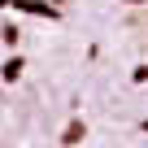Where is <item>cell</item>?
<instances>
[{
  "label": "cell",
  "instance_id": "cell-1",
  "mask_svg": "<svg viewBox=\"0 0 148 148\" xmlns=\"http://www.w3.org/2000/svg\"><path fill=\"white\" fill-rule=\"evenodd\" d=\"M0 109L13 148H148V0H0Z\"/></svg>",
  "mask_w": 148,
  "mask_h": 148
}]
</instances>
